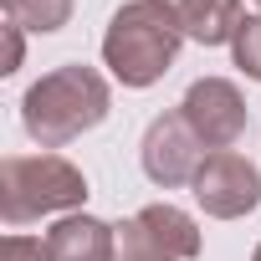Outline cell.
Listing matches in <instances>:
<instances>
[{
    "label": "cell",
    "mask_w": 261,
    "mask_h": 261,
    "mask_svg": "<svg viewBox=\"0 0 261 261\" xmlns=\"http://www.w3.org/2000/svg\"><path fill=\"white\" fill-rule=\"evenodd\" d=\"M108 113H113V87L97 67H82V62H62L41 72L21 97V128L41 149H62L92 134Z\"/></svg>",
    "instance_id": "obj_1"
},
{
    "label": "cell",
    "mask_w": 261,
    "mask_h": 261,
    "mask_svg": "<svg viewBox=\"0 0 261 261\" xmlns=\"http://www.w3.org/2000/svg\"><path fill=\"white\" fill-rule=\"evenodd\" d=\"M179 46H185L179 26L154 0H128V6L113 11V21L102 31V67L123 87H154L174 67Z\"/></svg>",
    "instance_id": "obj_2"
},
{
    "label": "cell",
    "mask_w": 261,
    "mask_h": 261,
    "mask_svg": "<svg viewBox=\"0 0 261 261\" xmlns=\"http://www.w3.org/2000/svg\"><path fill=\"white\" fill-rule=\"evenodd\" d=\"M87 205V174L62 154H6L0 159V220L11 230L41 215H77Z\"/></svg>",
    "instance_id": "obj_3"
},
{
    "label": "cell",
    "mask_w": 261,
    "mask_h": 261,
    "mask_svg": "<svg viewBox=\"0 0 261 261\" xmlns=\"http://www.w3.org/2000/svg\"><path fill=\"white\" fill-rule=\"evenodd\" d=\"M179 113H185V123L195 128V139L210 154L236 149L241 134H246V118H251L246 97H241V87L230 77H195L185 87V97H179Z\"/></svg>",
    "instance_id": "obj_4"
},
{
    "label": "cell",
    "mask_w": 261,
    "mask_h": 261,
    "mask_svg": "<svg viewBox=\"0 0 261 261\" xmlns=\"http://www.w3.org/2000/svg\"><path fill=\"white\" fill-rule=\"evenodd\" d=\"M139 164H144V174H149L159 190L195 185V174H200V164H205V144L195 139V128L185 123V113H179V108L159 113V118L144 128Z\"/></svg>",
    "instance_id": "obj_5"
},
{
    "label": "cell",
    "mask_w": 261,
    "mask_h": 261,
    "mask_svg": "<svg viewBox=\"0 0 261 261\" xmlns=\"http://www.w3.org/2000/svg\"><path fill=\"white\" fill-rule=\"evenodd\" d=\"M190 195L210 220H241V215H251L261 205V174L236 149H220V154H205Z\"/></svg>",
    "instance_id": "obj_6"
},
{
    "label": "cell",
    "mask_w": 261,
    "mask_h": 261,
    "mask_svg": "<svg viewBox=\"0 0 261 261\" xmlns=\"http://www.w3.org/2000/svg\"><path fill=\"white\" fill-rule=\"evenodd\" d=\"M154 6L179 26L185 41H200V46H230L236 26L246 21L241 0H154Z\"/></svg>",
    "instance_id": "obj_7"
},
{
    "label": "cell",
    "mask_w": 261,
    "mask_h": 261,
    "mask_svg": "<svg viewBox=\"0 0 261 261\" xmlns=\"http://www.w3.org/2000/svg\"><path fill=\"white\" fill-rule=\"evenodd\" d=\"M46 251H51V261H118V225H108L87 210L62 215L46 230Z\"/></svg>",
    "instance_id": "obj_8"
},
{
    "label": "cell",
    "mask_w": 261,
    "mask_h": 261,
    "mask_svg": "<svg viewBox=\"0 0 261 261\" xmlns=\"http://www.w3.org/2000/svg\"><path fill=\"white\" fill-rule=\"evenodd\" d=\"M134 220H139V230H144L169 261H195V256H200V225H195V215H185L179 205L159 200V205H144Z\"/></svg>",
    "instance_id": "obj_9"
},
{
    "label": "cell",
    "mask_w": 261,
    "mask_h": 261,
    "mask_svg": "<svg viewBox=\"0 0 261 261\" xmlns=\"http://www.w3.org/2000/svg\"><path fill=\"white\" fill-rule=\"evenodd\" d=\"M6 21H16L21 31H62L72 21V0H0Z\"/></svg>",
    "instance_id": "obj_10"
},
{
    "label": "cell",
    "mask_w": 261,
    "mask_h": 261,
    "mask_svg": "<svg viewBox=\"0 0 261 261\" xmlns=\"http://www.w3.org/2000/svg\"><path fill=\"white\" fill-rule=\"evenodd\" d=\"M230 62H236L251 82H261V16H246V21L236 26V36H230Z\"/></svg>",
    "instance_id": "obj_11"
},
{
    "label": "cell",
    "mask_w": 261,
    "mask_h": 261,
    "mask_svg": "<svg viewBox=\"0 0 261 261\" xmlns=\"http://www.w3.org/2000/svg\"><path fill=\"white\" fill-rule=\"evenodd\" d=\"M118 261H169V256L139 230V220H123L118 225Z\"/></svg>",
    "instance_id": "obj_12"
},
{
    "label": "cell",
    "mask_w": 261,
    "mask_h": 261,
    "mask_svg": "<svg viewBox=\"0 0 261 261\" xmlns=\"http://www.w3.org/2000/svg\"><path fill=\"white\" fill-rule=\"evenodd\" d=\"M6 261H51V251H46V241H36V236H6Z\"/></svg>",
    "instance_id": "obj_13"
},
{
    "label": "cell",
    "mask_w": 261,
    "mask_h": 261,
    "mask_svg": "<svg viewBox=\"0 0 261 261\" xmlns=\"http://www.w3.org/2000/svg\"><path fill=\"white\" fill-rule=\"evenodd\" d=\"M21 57H26V31L16 21H6V67H0V72H16Z\"/></svg>",
    "instance_id": "obj_14"
},
{
    "label": "cell",
    "mask_w": 261,
    "mask_h": 261,
    "mask_svg": "<svg viewBox=\"0 0 261 261\" xmlns=\"http://www.w3.org/2000/svg\"><path fill=\"white\" fill-rule=\"evenodd\" d=\"M251 261H261V246H256V256H251Z\"/></svg>",
    "instance_id": "obj_15"
},
{
    "label": "cell",
    "mask_w": 261,
    "mask_h": 261,
    "mask_svg": "<svg viewBox=\"0 0 261 261\" xmlns=\"http://www.w3.org/2000/svg\"><path fill=\"white\" fill-rule=\"evenodd\" d=\"M256 6H261V0H256Z\"/></svg>",
    "instance_id": "obj_16"
}]
</instances>
